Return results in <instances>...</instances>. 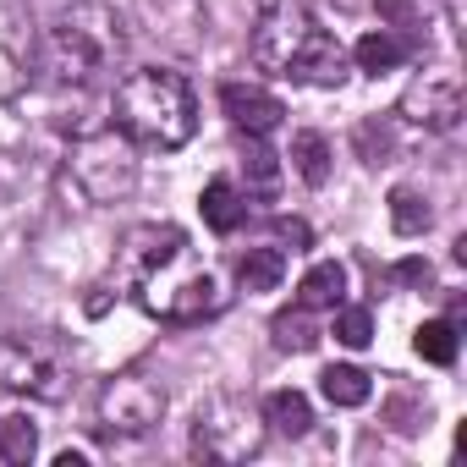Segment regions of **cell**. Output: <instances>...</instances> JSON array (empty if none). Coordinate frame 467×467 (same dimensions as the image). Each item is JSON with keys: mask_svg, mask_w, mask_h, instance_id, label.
I'll list each match as a JSON object with an SVG mask.
<instances>
[{"mask_svg": "<svg viewBox=\"0 0 467 467\" xmlns=\"http://www.w3.org/2000/svg\"><path fill=\"white\" fill-rule=\"evenodd\" d=\"M275 347L281 352H314L319 347V330L308 325V308H286V314H275Z\"/></svg>", "mask_w": 467, "mask_h": 467, "instance_id": "obj_24", "label": "cell"}, {"mask_svg": "<svg viewBox=\"0 0 467 467\" xmlns=\"http://www.w3.org/2000/svg\"><path fill=\"white\" fill-rule=\"evenodd\" d=\"M220 110L243 138H270L281 127V116H286V105L259 83H220Z\"/></svg>", "mask_w": 467, "mask_h": 467, "instance_id": "obj_12", "label": "cell"}, {"mask_svg": "<svg viewBox=\"0 0 467 467\" xmlns=\"http://www.w3.org/2000/svg\"><path fill=\"white\" fill-rule=\"evenodd\" d=\"M319 390H325L330 407H363V401L374 396V379H368L358 363H330V368L319 374Z\"/></svg>", "mask_w": 467, "mask_h": 467, "instance_id": "obj_18", "label": "cell"}, {"mask_svg": "<svg viewBox=\"0 0 467 467\" xmlns=\"http://www.w3.org/2000/svg\"><path fill=\"white\" fill-rule=\"evenodd\" d=\"M116 127L138 149H182L198 132V99L182 72L138 67L116 83Z\"/></svg>", "mask_w": 467, "mask_h": 467, "instance_id": "obj_4", "label": "cell"}, {"mask_svg": "<svg viewBox=\"0 0 467 467\" xmlns=\"http://www.w3.org/2000/svg\"><path fill=\"white\" fill-rule=\"evenodd\" d=\"M121 23H132L143 39H154L171 56H192L209 39V12L203 0H127Z\"/></svg>", "mask_w": 467, "mask_h": 467, "instance_id": "obj_9", "label": "cell"}, {"mask_svg": "<svg viewBox=\"0 0 467 467\" xmlns=\"http://www.w3.org/2000/svg\"><path fill=\"white\" fill-rule=\"evenodd\" d=\"M171 396L160 379H149L143 368H127V374H110L105 390H99V429L110 440H143L160 429Z\"/></svg>", "mask_w": 467, "mask_h": 467, "instance_id": "obj_8", "label": "cell"}, {"mask_svg": "<svg viewBox=\"0 0 467 467\" xmlns=\"http://www.w3.org/2000/svg\"><path fill=\"white\" fill-rule=\"evenodd\" d=\"M429 198L423 192H412V187H396L390 192V225L401 231V237H423V231H429Z\"/></svg>", "mask_w": 467, "mask_h": 467, "instance_id": "obj_23", "label": "cell"}, {"mask_svg": "<svg viewBox=\"0 0 467 467\" xmlns=\"http://www.w3.org/2000/svg\"><path fill=\"white\" fill-rule=\"evenodd\" d=\"M72 182L88 203H121L132 198L138 187V143L121 132V127H99V132H83L72 143Z\"/></svg>", "mask_w": 467, "mask_h": 467, "instance_id": "obj_5", "label": "cell"}, {"mask_svg": "<svg viewBox=\"0 0 467 467\" xmlns=\"http://www.w3.org/2000/svg\"><path fill=\"white\" fill-rule=\"evenodd\" d=\"M341 292H347V270L336 265V259H325V265H314L303 281H297V308H336L341 303Z\"/></svg>", "mask_w": 467, "mask_h": 467, "instance_id": "obj_17", "label": "cell"}, {"mask_svg": "<svg viewBox=\"0 0 467 467\" xmlns=\"http://www.w3.org/2000/svg\"><path fill=\"white\" fill-rule=\"evenodd\" d=\"M286 275V248H248L237 259V286L243 292H275Z\"/></svg>", "mask_w": 467, "mask_h": 467, "instance_id": "obj_16", "label": "cell"}, {"mask_svg": "<svg viewBox=\"0 0 467 467\" xmlns=\"http://www.w3.org/2000/svg\"><path fill=\"white\" fill-rule=\"evenodd\" d=\"M34 78H39V28L17 0H0V105L28 94Z\"/></svg>", "mask_w": 467, "mask_h": 467, "instance_id": "obj_10", "label": "cell"}, {"mask_svg": "<svg viewBox=\"0 0 467 467\" xmlns=\"http://www.w3.org/2000/svg\"><path fill=\"white\" fill-rule=\"evenodd\" d=\"M292 165L308 187H325L330 182V143L319 132H292Z\"/></svg>", "mask_w": 467, "mask_h": 467, "instance_id": "obj_20", "label": "cell"}, {"mask_svg": "<svg viewBox=\"0 0 467 467\" xmlns=\"http://www.w3.org/2000/svg\"><path fill=\"white\" fill-rule=\"evenodd\" d=\"M259 412H265V423H270L275 434H286V440H303V434L314 429V407H308L303 390H270Z\"/></svg>", "mask_w": 467, "mask_h": 467, "instance_id": "obj_15", "label": "cell"}, {"mask_svg": "<svg viewBox=\"0 0 467 467\" xmlns=\"http://www.w3.org/2000/svg\"><path fill=\"white\" fill-rule=\"evenodd\" d=\"M198 209H203V225L209 231H220V237H231L243 220H248V198L231 187L225 176H214L209 187H203V198H198Z\"/></svg>", "mask_w": 467, "mask_h": 467, "instance_id": "obj_14", "label": "cell"}, {"mask_svg": "<svg viewBox=\"0 0 467 467\" xmlns=\"http://www.w3.org/2000/svg\"><path fill=\"white\" fill-rule=\"evenodd\" d=\"M330 314H336L330 336H336L341 347H368V341H374V319H368V308H358V303H336Z\"/></svg>", "mask_w": 467, "mask_h": 467, "instance_id": "obj_25", "label": "cell"}, {"mask_svg": "<svg viewBox=\"0 0 467 467\" xmlns=\"http://www.w3.org/2000/svg\"><path fill=\"white\" fill-rule=\"evenodd\" d=\"M270 440L265 412H254L243 396H209L192 418V456L203 462H248Z\"/></svg>", "mask_w": 467, "mask_h": 467, "instance_id": "obj_7", "label": "cell"}, {"mask_svg": "<svg viewBox=\"0 0 467 467\" xmlns=\"http://www.w3.org/2000/svg\"><path fill=\"white\" fill-rule=\"evenodd\" d=\"M275 237H281V243H292V254H303V248L314 243V237H308V225H303V220H292V214H275Z\"/></svg>", "mask_w": 467, "mask_h": 467, "instance_id": "obj_28", "label": "cell"}, {"mask_svg": "<svg viewBox=\"0 0 467 467\" xmlns=\"http://www.w3.org/2000/svg\"><path fill=\"white\" fill-rule=\"evenodd\" d=\"M34 451H39V429L28 423V418H0V462H12V467H28L34 462Z\"/></svg>", "mask_w": 467, "mask_h": 467, "instance_id": "obj_22", "label": "cell"}, {"mask_svg": "<svg viewBox=\"0 0 467 467\" xmlns=\"http://www.w3.org/2000/svg\"><path fill=\"white\" fill-rule=\"evenodd\" d=\"M254 67L286 83L341 88L347 83V50L319 28V17L303 0H254Z\"/></svg>", "mask_w": 467, "mask_h": 467, "instance_id": "obj_2", "label": "cell"}, {"mask_svg": "<svg viewBox=\"0 0 467 467\" xmlns=\"http://www.w3.org/2000/svg\"><path fill=\"white\" fill-rule=\"evenodd\" d=\"M243 176H248V192H259V198H270L281 187V160L265 138H243Z\"/></svg>", "mask_w": 467, "mask_h": 467, "instance_id": "obj_19", "label": "cell"}, {"mask_svg": "<svg viewBox=\"0 0 467 467\" xmlns=\"http://www.w3.org/2000/svg\"><path fill=\"white\" fill-rule=\"evenodd\" d=\"M412 352H418L423 363H434V368H451V363H456V325H451V319H429V325H418Z\"/></svg>", "mask_w": 467, "mask_h": 467, "instance_id": "obj_21", "label": "cell"}, {"mask_svg": "<svg viewBox=\"0 0 467 467\" xmlns=\"http://www.w3.org/2000/svg\"><path fill=\"white\" fill-rule=\"evenodd\" d=\"M116 286L165 325H198L225 308L220 275L192 254L182 225H132L116 254Z\"/></svg>", "mask_w": 467, "mask_h": 467, "instance_id": "obj_1", "label": "cell"}, {"mask_svg": "<svg viewBox=\"0 0 467 467\" xmlns=\"http://www.w3.org/2000/svg\"><path fill=\"white\" fill-rule=\"evenodd\" d=\"M358 154H363L368 165H390V154H396V138H390V121H379V116H368V121L358 127Z\"/></svg>", "mask_w": 467, "mask_h": 467, "instance_id": "obj_26", "label": "cell"}, {"mask_svg": "<svg viewBox=\"0 0 467 467\" xmlns=\"http://www.w3.org/2000/svg\"><path fill=\"white\" fill-rule=\"evenodd\" d=\"M127 56V23L105 0H72L39 34V72L56 88H88Z\"/></svg>", "mask_w": 467, "mask_h": 467, "instance_id": "obj_3", "label": "cell"}, {"mask_svg": "<svg viewBox=\"0 0 467 467\" xmlns=\"http://www.w3.org/2000/svg\"><path fill=\"white\" fill-rule=\"evenodd\" d=\"M462 83L451 78V72H429V78H418L412 88H407V99H401V116L412 121V127H423V132H456L462 127Z\"/></svg>", "mask_w": 467, "mask_h": 467, "instance_id": "obj_11", "label": "cell"}, {"mask_svg": "<svg viewBox=\"0 0 467 467\" xmlns=\"http://www.w3.org/2000/svg\"><path fill=\"white\" fill-rule=\"evenodd\" d=\"M379 17H390L396 34H412L418 28V6H412V0H379Z\"/></svg>", "mask_w": 467, "mask_h": 467, "instance_id": "obj_27", "label": "cell"}, {"mask_svg": "<svg viewBox=\"0 0 467 467\" xmlns=\"http://www.w3.org/2000/svg\"><path fill=\"white\" fill-rule=\"evenodd\" d=\"M412 50H418V39H412V34L379 28V34H363V39H358L352 61H358V67H363L368 78H379V72H396L401 61H412Z\"/></svg>", "mask_w": 467, "mask_h": 467, "instance_id": "obj_13", "label": "cell"}, {"mask_svg": "<svg viewBox=\"0 0 467 467\" xmlns=\"http://www.w3.org/2000/svg\"><path fill=\"white\" fill-rule=\"evenodd\" d=\"M396 281H407V286H429V265H423V259H401V265H396Z\"/></svg>", "mask_w": 467, "mask_h": 467, "instance_id": "obj_29", "label": "cell"}, {"mask_svg": "<svg viewBox=\"0 0 467 467\" xmlns=\"http://www.w3.org/2000/svg\"><path fill=\"white\" fill-rule=\"evenodd\" d=\"M0 390L34 401L72 396V358L56 336H0Z\"/></svg>", "mask_w": 467, "mask_h": 467, "instance_id": "obj_6", "label": "cell"}]
</instances>
